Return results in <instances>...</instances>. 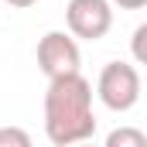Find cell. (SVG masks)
I'll list each match as a JSON object with an SVG mask.
<instances>
[{
	"instance_id": "6da1fadb",
	"label": "cell",
	"mask_w": 147,
	"mask_h": 147,
	"mask_svg": "<svg viewBox=\"0 0 147 147\" xmlns=\"http://www.w3.org/2000/svg\"><path fill=\"white\" fill-rule=\"evenodd\" d=\"M45 134L55 147H75L92 140L96 116H92V86L89 79L65 75L48 82L45 92Z\"/></svg>"
},
{
	"instance_id": "7a4b0ae2",
	"label": "cell",
	"mask_w": 147,
	"mask_h": 147,
	"mask_svg": "<svg viewBox=\"0 0 147 147\" xmlns=\"http://www.w3.org/2000/svg\"><path fill=\"white\" fill-rule=\"evenodd\" d=\"M96 96L103 99V106L113 113H127L140 103V72L127 62H110L103 65L99 82H96Z\"/></svg>"
},
{
	"instance_id": "3957f363",
	"label": "cell",
	"mask_w": 147,
	"mask_h": 147,
	"mask_svg": "<svg viewBox=\"0 0 147 147\" xmlns=\"http://www.w3.org/2000/svg\"><path fill=\"white\" fill-rule=\"evenodd\" d=\"M38 69L48 75V82L65 79V75H79L82 51H79L75 38L65 34V31H48L38 41Z\"/></svg>"
},
{
	"instance_id": "277c9868",
	"label": "cell",
	"mask_w": 147,
	"mask_h": 147,
	"mask_svg": "<svg viewBox=\"0 0 147 147\" xmlns=\"http://www.w3.org/2000/svg\"><path fill=\"white\" fill-rule=\"evenodd\" d=\"M65 24H69V31L75 38L99 41L113 28V3L110 0H69Z\"/></svg>"
},
{
	"instance_id": "5b68a950",
	"label": "cell",
	"mask_w": 147,
	"mask_h": 147,
	"mask_svg": "<svg viewBox=\"0 0 147 147\" xmlns=\"http://www.w3.org/2000/svg\"><path fill=\"white\" fill-rule=\"evenodd\" d=\"M103 147H147V134L137 127H116V130H110Z\"/></svg>"
},
{
	"instance_id": "8992f818",
	"label": "cell",
	"mask_w": 147,
	"mask_h": 147,
	"mask_svg": "<svg viewBox=\"0 0 147 147\" xmlns=\"http://www.w3.org/2000/svg\"><path fill=\"white\" fill-rule=\"evenodd\" d=\"M0 147H34L24 127H0Z\"/></svg>"
},
{
	"instance_id": "52a82bcc",
	"label": "cell",
	"mask_w": 147,
	"mask_h": 147,
	"mask_svg": "<svg viewBox=\"0 0 147 147\" xmlns=\"http://www.w3.org/2000/svg\"><path fill=\"white\" fill-rule=\"evenodd\" d=\"M130 51H134V58H137L140 65H147V21L134 31V38H130Z\"/></svg>"
},
{
	"instance_id": "ba28073f",
	"label": "cell",
	"mask_w": 147,
	"mask_h": 147,
	"mask_svg": "<svg viewBox=\"0 0 147 147\" xmlns=\"http://www.w3.org/2000/svg\"><path fill=\"white\" fill-rule=\"evenodd\" d=\"M110 3L123 7V10H140V7H147V0H110Z\"/></svg>"
},
{
	"instance_id": "9c48e42d",
	"label": "cell",
	"mask_w": 147,
	"mask_h": 147,
	"mask_svg": "<svg viewBox=\"0 0 147 147\" xmlns=\"http://www.w3.org/2000/svg\"><path fill=\"white\" fill-rule=\"evenodd\" d=\"M7 3H10V7H21V10H24V7H34L38 0H7Z\"/></svg>"
},
{
	"instance_id": "30bf717a",
	"label": "cell",
	"mask_w": 147,
	"mask_h": 147,
	"mask_svg": "<svg viewBox=\"0 0 147 147\" xmlns=\"http://www.w3.org/2000/svg\"><path fill=\"white\" fill-rule=\"evenodd\" d=\"M75 147H96V144H92V140H86V144H75Z\"/></svg>"
}]
</instances>
